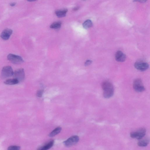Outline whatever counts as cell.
Masks as SVG:
<instances>
[{"label": "cell", "mask_w": 150, "mask_h": 150, "mask_svg": "<svg viewBox=\"0 0 150 150\" xmlns=\"http://www.w3.org/2000/svg\"><path fill=\"white\" fill-rule=\"evenodd\" d=\"M13 33V31L10 29H6L2 31L1 34L0 36L2 39L4 40H7Z\"/></svg>", "instance_id": "obj_9"}, {"label": "cell", "mask_w": 150, "mask_h": 150, "mask_svg": "<svg viewBox=\"0 0 150 150\" xmlns=\"http://www.w3.org/2000/svg\"><path fill=\"white\" fill-rule=\"evenodd\" d=\"M67 12V9H64L56 11L55 12V13L58 17L61 18L66 16Z\"/></svg>", "instance_id": "obj_12"}, {"label": "cell", "mask_w": 150, "mask_h": 150, "mask_svg": "<svg viewBox=\"0 0 150 150\" xmlns=\"http://www.w3.org/2000/svg\"><path fill=\"white\" fill-rule=\"evenodd\" d=\"M79 9V8L78 7H75L74 10L76 11L77 10H78Z\"/></svg>", "instance_id": "obj_22"}, {"label": "cell", "mask_w": 150, "mask_h": 150, "mask_svg": "<svg viewBox=\"0 0 150 150\" xmlns=\"http://www.w3.org/2000/svg\"><path fill=\"white\" fill-rule=\"evenodd\" d=\"M54 144V140H51L38 148L37 150H49L52 147Z\"/></svg>", "instance_id": "obj_11"}, {"label": "cell", "mask_w": 150, "mask_h": 150, "mask_svg": "<svg viewBox=\"0 0 150 150\" xmlns=\"http://www.w3.org/2000/svg\"><path fill=\"white\" fill-rule=\"evenodd\" d=\"M44 93V90L42 89H40L38 91L37 93V95L39 97H42Z\"/></svg>", "instance_id": "obj_19"}, {"label": "cell", "mask_w": 150, "mask_h": 150, "mask_svg": "<svg viewBox=\"0 0 150 150\" xmlns=\"http://www.w3.org/2000/svg\"><path fill=\"white\" fill-rule=\"evenodd\" d=\"M13 78L18 80L19 82H22L25 77L24 69L20 68L16 70L13 72Z\"/></svg>", "instance_id": "obj_3"}, {"label": "cell", "mask_w": 150, "mask_h": 150, "mask_svg": "<svg viewBox=\"0 0 150 150\" xmlns=\"http://www.w3.org/2000/svg\"><path fill=\"white\" fill-rule=\"evenodd\" d=\"M4 84L8 85H13L18 84L19 83V81L15 79H7L4 82Z\"/></svg>", "instance_id": "obj_14"}, {"label": "cell", "mask_w": 150, "mask_h": 150, "mask_svg": "<svg viewBox=\"0 0 150 150\" xmlns=\"http://www.w3.org/2000/svg\"><path fill=\"white\" fill-rule=\"evenodd\" d=\"M149 141L148 139H145L139 141L137 144L138 146L141 147H145L147 146L149 143Z\"/></svg>", "instance_id": "obj_16"}, {"label": "cell", "mask_w": 150, "mask_h": 150, "mask_svg": "<svg viewBox=\"0 0 150 150\" xmlns=\"http://www.w3.org/2000/svg\"><path fill=\"white\" fill-rule=\"evenodd\" d=\"M92 61L90 60H88L86 61L85 63V66H88L90 65L92 63Z\"/></svg>", "instance_id": "obj_20"}, {"label": "cell", "mask_w": 150, "mask_h": 150, "mask_svg": "<svg viewBox=\"0 0 150 150\" xmlns=\"http://www.w3.org/2000/svg\"><path fill=\"white\" fill-rule=\"evenodd\" d=\"M20 147L19 146H11L8 147L7 150H20Z\"/></svg>", "instance_id": "obj_18"}, {"label": "cell", "mask_w": 150, "mask_h": 150, "mask_svg": "<svg viewBox=\"0 0 150 150\" xmlns=\"http://www.w3.org/2000/svg\"><path fill=\"white\" fill-rule=\"evenodd\" d=\"M126 56L122 52L118 51L116 52L115 58L117 61L120 62H124L126 59Z\"/></svg>", "instance_id": "obj_10"}, {"label": "cell", "mask_w": 150, "mask_h": 150, "mask_svg": "<svg viewBox=\"0 0 150 150\" xmlns=\"http://www.w3.org/2000/svg\"><path fill=\"white\" fill-rule=\"evenodd\" d=\"M134 66L137 70L141 71H146L149 67V65L147 63L142 61L136 62Z\"/></svg>", "instance_id": "obj_8"}, {"label": "cell", "mask_w": 150, "mask_h": 150, "mask_svg": "<svg viewBox=\"0 0 150 150\" xmlns=\"http://www.w3.org/2000/svg\"><path fill=\"white\" fill-rule=\"evenodd\" d=\"M93 25V23L90 20L88 19L86 20L83 23V26L84 28L86 29L91 27Z\"/></svg>", "instance_id": "obj_15"}, {"label": "cell", "mask_w": 150, "mask_h": 150, "mask_svg": "<svg viewBox=\"0 0 150 150\" xmlns=\"http://www.w3.org/2000/svg\"><path fill=\"white\" fill-rule=\"evenodd\" d=\"M104 98L108 99L112 97L114 94V88L112 84L108 81H105L102 84Z\"/></svg>", "instance_id": "obj_1"}, {"label": "cell", "mask_w": 150, "mask_h": 150, "mask_svg": "<svg viewBox=\"0 0 150 150\" xmlns=\"http://www.w3.org/2000/svg\"><path fill=\"white\" fill-rule=\"evenodd\" d=\"M146 133V129L142 128L136 131L131 132L130 134V136L132 138L140 140L144 137Z\"/></svg>", "instance_id": "obj_2"}, {"label": "cell", "mask_w": 150, "mask_h": 150, "mask_svg": "<svg viewBox=\"0 0 150 150\" xmlns=\"http://www.w3.org/2000/svg\"><path fill=\"white\" fill-rule=\"evenodd\" d=\"M61 22H56L53 23L50 26V28L51 29H57L61 28Z\"/></svg>", "instance_id": "obj_17"}, {"label": "cell", "mask_w": 150, "mask_h": 150, "mask_svg": "<svg viewBox=\"0 0 150 150\" xmlns=\"http://www.w3.org/2000/svg\"><path fill=\"white\" fill-rule=\"evenodd\" d=\"M79 140V137L78 136L75 135L71 136L64 141L63 144L66 147H71L78 143Z\"/></svg>", "instance_id": "obj_6"}, {"label": "cell", "mask_w": 150, "mask_h": 150, "mask_svg": "<svg viewBox=\"0 0 150 150\" xmlns=\"http://www.w3.org/2000/svg\"><path fill=\"white\" fill-rule=\"evenodd\" d=\"M9 61L15 64H19L24 62V60L20 56L13 54H9L7 57Z\"/></svg>", "instance_id": "obj_7"}, {"label": "cell", "mask_w": 150, "mask_h": 150, "mask_svg": "<svg viewBox=\"0 0 150 150\" xmlns=\"http://www.w3.org/2000/svg\"><path fill=\"white\" fill-rule=\"evenodd\" d=\"M13 68L11 66H5L2 69L1 77L2 78L4 79L11 77L13 76Z\"/></svg>", "instance_id": "obj_4"}, {"label": "cell", "mask_w": 150, "mask_h": 150, "mask_svg": "<svg viewBox=\"0 0 150 150\" xmlns=\"http://www.w3.org/2000/svg\"><path fill=\"white\" fill-rule=\"evenodd\" d=\"M62 130V128L61 127H57L50 132L49 135V136L50 137H54L60 133Z\"/></svg>", "instance_id": "obj_13"}, {"label": "cell", "mask_w": 150, "mask_h": 150, "mask_svg": "<svg viewBox=\"0 0 150 150\" xmlns=\"http://www.w3.org/2000/svg\"><path fill=\"white\" fill-rule=\"evenodd\" d=\"M16 3H11L10 4V5L12 7L14 6L15 5Z\"/></svg>", "instance_id": "obj_21"}, {"label": "cell", "mask_w": 150, "mask_h": 150, "mask_svg": "<svg viewBox=\"0 0 150 150\" xmlns=\"http://www.w3.org/2000/svg\"><path fill=\"white\" fill-rule=\"evenodd\" d=\"M133 87L134 89L139 93L143 92L145 90L142 80L140 79H137L134 81Z\"/></svg>", "instance_id": "obj_5"}]
</instances>
